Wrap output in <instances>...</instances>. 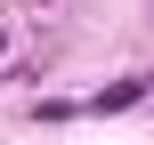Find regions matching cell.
Instances as JSON below:
<instances>
[{"mask_svg":"<svg viewBox=\"0 0 154 145\" xmlns=\"http://www.w3.org/2000/svg\"><path fill=\"white\" fill-rule=\"evenodd\" d=\"M0 48H8V40H0Z\"/></svg>","mask_w":154,"mask_h":145,"instance_id":"7a4b0ae2","label":"cell"},{"mask_svg":"<svg viewBox=\"0 0 154 145\" xmlns=\"http://www.w3.org/2000/svg\"><path fill=\"white\" fill-rule=\"evenodd\" d=\"M138 97H146V73H130V81H114V89H97V97H89V113H130Z\"/></svg>","mask_w":154,"mask_h":145,"instance_id":"6da1fadb","label":"cell"}]
</instances>
